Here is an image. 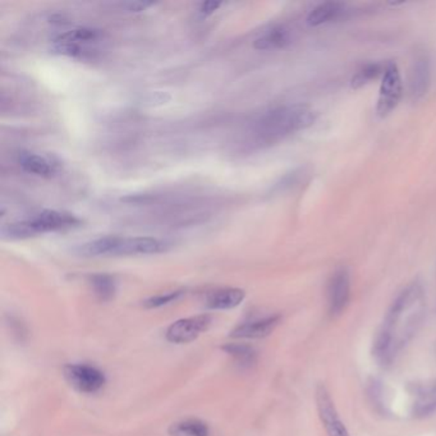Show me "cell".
<instances>
[{
	"mask_svg": "<svg viewBox=\"0 0 436 436\" xmlns=\"http://www.w3.org/2000/svg\"><path fill=\"white\" fill-rule=\"evenodd\" d=\"M20 164L23 171L35 176L50 177L55 173L54 164L34 152H20Z\"/></svg>",
	"mask_w": 436,
	"mask_h": 436,
	"instance_id": "cell-14",
	"label": "cell"
},
{
	"mask_svg": "<svg viewBox=\"0 0 436 436\" xmlns=\"http://www.w3.org/2000/svg\"><path fill=\"white\" fill-rule=\"evenodd\" d=\"M384 71L385 68H382V64H377V63L368 64L356 73L355 77L351 81V85L353 89H360L373 80H376L379 75H384Z\"/></svg>",
	"mask_w": 436,
	"mask_h": 436,
	"instance_id": "cell-19",
	"label": "cell"
},
{
	"mask_svg": "<svg viewBox=\"0 0 436 436\" xmlns=\"http://www.w3.org/2000/svg\"><path fill=\"white\" fill-rule=\"evenodd\" d=\"M165 242L151 237H102L91 241L78 248V253L86 258L92 256H126V255H151L163 253Z\"/></svg>",
	"mask_w": 436,
	"mask_h": 436,
	"instance_id": "cell-2",
	"label": "cell"
},
{
	"mask_svg": "<svg viewBox=\"0 0 436 436\" xmlns=\"http://www.w3.org/2000/svg\"><path fill=\"white\" fill-rule=\"evenodd\" d=\"M431 83V66L428 56H418L413 61V66L409 72L408 91L413 100H418L429 91Z\"/></svg>",
	"mask_w": 436,
	"mask_h": 436,
	"instance_id": "cell-9",
	"label": "cell"
},
{
	"mask_svg": "<svg viewBox=\"0 0 436 436\" xmlns=\"http://www.w3.org/2000/svg\"><path fill=\"white\" fill-rule=\"evenodd\" d=\"M402 78L399 69L394 63H389L382 75V86L379 91L377 108H376L377 114L380 116H387L396 109L402 97Z\"/></svg>",
	"mask_w": 436,
	"mask_h": 436,
	"instance_id": "cell-4",
	"label": "cell"
},
{
	"mask_svg": "<svg viewBox=\"0 0 436 436\" xmlns=\"http://www.w3.org/2000/svg\"><path fill=\"white\" fill-rule=\"evenodd\" d=\"M171 436H210V431L206 423L188 418L179 423H173L169 429Z\"/></svg>",
	"mask_w": 436,
	"mask_h": 436,
	"instance_id": "cell-15",
	"label": "cell"
},
{
	"mask_svg": "<svg viewBox=\"0 0 436 436\" xmlns=\"http://www.w3.org/2000/svg\"><path fill=\"white\" fill-rule=\"evenodd\" d=\"M316 121V113L306 105H288L270 110L253 127V137L259 145H273L284 137L306 130Z\"/></svg>",
	"mask_w": 436,
	"mask_h": 436,
	"instance_id": "cell-1",
	"label": "cell"
},
{
	"mask_svg": "<svg viewBox=\"0 0 436 436\" xmlns=\"http://www.w3.org/2000/svg\"><path fill=\"white\" fill-rule=\"evenodd\" d=\"M316 404L324 429L327 430V436H349L348 430L338 415L334 402L324 385H319L316 390Z\"/></svg>",
	"mask_w": 436,
	"mask_h": 436,
	"instance_id": "cell-7",
	"label": "cell"
},
{
	"mask_svg": "<svg viewBox=\"0 0 436 436\" xmlns=\"http://www.w3.org/2000/svg\"><path fill=\"white\" fill-rule=\"evenodd\" d=\"M64 376L75 390L86 394L99 392L105 384V375L102 370L87 363H73L66 366Z\"/></svg>",
	"mask_w": 436,
	"mask_h": 436,
	"instance_id": "cell-5",
	"label": "cell"
},
{
	"mask_svg": "<svg viewBox=\"0 0 436 436\" xmlns=\"http://www.w3.org/2000/svg\"><path fill=\"white\" fill-rule=\"evenodd\" d=\"M90 284L94 289V293L102 301H109L114 297L116 291V280L108 274H95L91 275Z\"/></svg>",
	"mask_w": 436,
	"mask_h": 436,
	"instance_id": "cell-16",
	"label": "cell"
},
{
	"mask_svg": "<svg viewBox=\"0 0 436 436\" xmlns=\"http://www.w3.org/2000/svg\"><path fill=\"white\" fill-rule=\"evenodd\" d=\"M151 6H154V3H149V1H133V3L131 1V3L126 4L127 11H130V12H143L146 8L151 7Z\"/></svg>",
	"mask_w": 436,
	"mask_h": 436,
	"instance_id": "cell-22",
	"label": "cell"
},
{
	"mask_svg": "<svg viewBox=\"0 0 436 436\" xmlns=\"http://www.w3.org/2000/svg\"><path fill=\"white\" fill-rule=\"evenodd\" d=\"M346 12V6L339 1H325L321 3L317 7H315L308 17H307V23L313 28L325 25L329 22L341 18L343 13Z\"/></svg>",
	"mask_w": 436,
	"mask_h": 436,
	"instance_id": "cell-11",
	"label": "cell"
},
{
	"mask_svg": "<svg viewBox=\"0 0 436 436\" xmlns=\"http://www.w3.org/2000/svg\"><path fill=\"white\" fill-rule=\"evenodd\" d=\"M80 224L81 220L69 212L45 210L32 219L8 225L7 229L3 231V234L9 236V238L12 239L28 238L42 233L75 228Z\"/></svg>",
	"mask_w": 436,
	"mask_h": 436,
	"instance_id": "cell-3",
	"label": "cell"
},
{
	"mask_svg": "<svg viewBox=\"0 0 436 436\" xmlns=\"http://www.w3.org/2000/svg\"><path fill=\"white\" fill-rule=\"evenodd\" d=\"M245 298V292L238 288L219 289L207 296L206 305L212 310H229L238 306Z\"/></svg>",
	"mask_w": 436,
	"mask_h": 436,
	"instance_id": "cell-13",
	"label": "cell"
},
{
	"mask_svg": "<svg viewBox=\"0 0 436 436\" xmlns=\"http://www.w3.org/2000/svg\"><path fill=\"white\" fill-rule=\"evenodd\" d=\"M292 42V34L284 26H275L261 35L253 42V48L258 50H274V49L286 48Z\"/></svg>",
	"mask_w": 436,
	"mask_h": 436,
	"instance_id": "cell-12",
	"label": "cell"
},
{
	"mask_svg": "<svg viewBox=\"0 0 436 436\" xmlns=\"http://www.w3.org/2000/svg\"><path fill=\"white\" fill-rule=\"evenodd\" d=\"M61 37L66 40L73 41L77 44H82V45H92L104 39V32L96 28H75L73 31H68L66 34L61 35Z\"/></svg>",
	"mask_w": 436,
	"mask_h": 436,
	"instance_id": "cell-17",
	"label": "cell"
},
{
	"mask_svg": "<svg viewBox=\"0 0 436 436\" xmlns=\"http://www.w3.org/2000/svg\"><path fill=\"white\" fill-rule=\"evenodd\" d=\"M224 351L242 366H251L256 361V351L250 346L228 344L225 346Z\"/></svg>",
	"mask_w": 436,
	"mask_h": 436,
	"instance_id": "cell-18",
	"label": "cell"
},
{
	"mask_svg": "<svg viewBox=\"0 0 436 436\" xmlns=\"http://www.w3.org/2000/svg\"><path fill=\"white\" fill-rule=\"evenodd\" d=\"M212 316L209 315H198L176 321L168 329L166 339L177 344L190 343L195 341L198 335L206 332L212 325Z\"/></svg>",
	"mask_w": 436,
	"mask_h": 436,
	"instance_id": "cell-6",
	"label": "cell"
},
{
	"mask_svg": "<svg viewBox=\"0 0 436 436\" xmlns=\"http://www.w3.org/2000/svg\"><path fill=\"white\" fill-rule=\"evenodd\" d=\"M280 316H269L260 320L248 321L241 324L232 332L234 338H246V339H259L272 334L274 329L279 324Z\"/></svg>",
	"mask_w": 436,
	"mask_h": 436,
	"instance_id": "cell-10",
	"label": "cell"
},
{
	"mask_svg": "<svg viewBox=\"0 0 436 436\" xmlns=\"http://www.w3.org/2000/svg\"><path fill=\"white\" fill-rule=\"evenodd\" d=\"M222 4L223 3H220V1H204V3L200 4V13L205 14V16L212 14L222 7Z\"/></svg>",
	"mask_w": 436,
	"mask_h": 436,
	"instance_id": "cell-21",
	"label": "cell"
},
{
	"mask_svg": "<svg viewBox=\"0 0 436 436\" xmlns=\"http://www.w3.org/2000/svg\"><path fill=\"white\" fill-rule=\"evenodd\" d=\"M183 294V289L169 292V293L159 294V296H154V297H151L149 300L145 301L143 305L147 307V308H157V307L165 306V305H169L171 302H176V301L179 300Z\"/></svg>",
	"mask_w": 436,
	"mask_h": 436,
	"instance_id": "cell-20",
	"label": "cell"
},
{
	"mask_svg": "<svg viewBox=\"0 0 436 436\" xmlns=\"http://www.w3.org/2000/svg\"><path fill=\"white\" fill-rule=\"evenodd\" d=\"M351 296V278L347 269L337 270L327 288L329 311L332 315H339L347 307Z\"/></svg>",
	"mask_w": 436,
	"mask_h": 436,
	"instance_id": "cell-8",
	"label": "cell"
}]
</instances>
